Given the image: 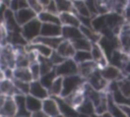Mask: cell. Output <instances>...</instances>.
<instances>
[{
	"label": "cell",
	"mask_w": 130,
	"mask_h": 117,
	"mask_svg": "<svg viewBox=\"0 0 130 117\" xmlns=\"http://www.w3.org/2000/svg\"><path fill=\"white\" fill-rule=\"evenodd\" d=\"M85 81L86 79L82 77L81 75H79L78 73L63 77V89H62V93L60 97L64 98L70 95L71 93L77 91L85 83Z\"/></svg>",
	"instance_id": "cell-1"
},
{
	"label": "cell",
	"mask_w": 130,
	"mask_h": 117,
	"mask_svg": "<svg viewBox=\"0 0 130 117\" xmlns=\"http://www.w3.org/2000/svg\"><path fill=\"white\" fill-rule=\"evenodd\" d=\"M41 26H42V22L41 20L36 17L31 20H29L28 22H26L25 24L21 25V34L24 37V39L29 43L32 42L38 36H40L41 34Z\"/></svg>",
	"instance_id": "cell-2"
},
{
	"label": "cell",
	"mask_w": 130,
	"mask_h": 117,
	"mask_svg": "<svg viewBox=\"0 0 130 117\" xmlns=\"http://www.w3.org/2000/svg\"><path fill=\"white\" fill-rule=\"evenodd\" d=\"M106 21H107V25L114 32V34L116 36H119L121 33V27L126 20L122 13L109 11L106 13Z\"/></svg>",
	"instance_id": "cell-3"
},
{
	"label": "cell",
	"mask_w": 130,
	"mask_h": 117,
	"mask_svg": "<svg viewBox=\"0 0 130 117\" xmlns=\"http://www.w3.org/2000/svg\"><path fill=\"white\" fill-rule=\"evenodd\" d=\"M54 69L56 71V74L58 76H68L78 73L77 69V63L73 60V58H67L60 64L54 66Z\"/></svg>",
	"instance_id": "cell-4"
},
{
	"label": "cell",
	"mask_w": 130,
	"mask_h": 117,
	"mask_svg": "<svg viewBox=\"0 0 130 117\" xmlns=\"http://www.w3.org/2000/svg\"><path fill=\"white\" fill-rule=\"evenodd\" d=\"M86 82L93 87L94 90L99 91V92H107L108 89V84L109 81L102 75L100 68H96L87 78H86Z\"/></svg>",
	"instance_id": "cell-5"
},
{
	"label": "cell",
	"mask_w": 130,
	"mask_h": 117,
	"mask_svg": "<svg viewBox=\"0 0 130 117\" xmlns=\"http://www.w3.org/2000/svg\"><path fill=\"white\" fill-rule=\"evenodd\" d=\"M42 110L46 113L48 117H57L61 116L60 110H59V105L55 97L49 96L48 98L43 100L42 104Z\"/></svg>",
	"instance_id": "cell-6"
},
{
	"label": "cell",
	"mask_w": 130,
	"mask_h": 117,
	"mask_svg": "<svg viewBox=\"0 0 130 117\" xmlns=\"http://www.w3.org/2000/svg\"><path fill=\"white\" fill-rule=\"evenodd\" d=\"M101 73L102 75L108 80V81H113V80H120L121 78H123L126 74L124 73L123 70H121L120 68L112 65V64H108L105 67L101 68Z\"/></svg>",
	"instance_id": "cell-7"
},
{
	"label": "cell",
	"mask_w": 130,
	"mask_h": 117,
	"mask_svg": "<svg viewBox=\"0 0 130 117\" xmlns=\"http://www.w3.org/2000/svg\"><path fill=\"white\" fill-rule=\"evenodd\" d=\"M90 53H91V59L96 63L98 67L100 69L109 64V59L105 55V53L102 50V48L99 45V43H92L91 49H90Z\"/></svg>",
	"instance_id": "cell-8"
},
{
	"label": "cell",
	"mask_w": 130,
	"mask_h": 117,
	"mask_svg": "<svg viewBox=\"0 0 130 117\" xmlns=\"http://www.w3.org/2000/svg\"><path fill=\"white\" fill-rule=\"evenodd\" d=\"M2 23L4 24V26L6 27V30L8 32H15V31H20L21 30V26L16 21L14 11H12L8 7H6V9L4 10L3 22Z\"/></svg>",
	"instance_id": "cell-9"
},
{
	"label": "cell",
	"mask_w": 130,
	"mask_h": 117,
	"mask_svg": "<svg viewBox=\"0 0 130 117\" xmlns=\"http://www.w3.org/2000/svg\"><path fill=\"white\" fill-rule=\"evenodd\" d=\"M130 60V56L129 54L124 53L123 51H121L120 49H116L113 54L111 55L110 59H109V63L120 68L121 70H124L125 65L127 64V62Z\"/></svg>",
	"instance_id": "cell-10"
},
{
	"label": "cell",
	"mask_w": 130,
	"mask_h": 117,
	"mask_svg": "<svg viewBox=\"0 0 130 117\" xmlns=\"http://www.w3.org/2000/svg\"><path fill=\"white\" fill-rule=\"evenodd\" d=\"M15 13V18H16V21L18 22V24L21 26L23 24H25L26 22H28L29 20L34 19L37 17L38 13L31 9L30 7H25V8H21V9H18L17 11L14 12Z\"/></svg>",
	"instance_id": "cell-11"
},
{
	"label": "cell",
	"mask_w": 130,
	"mask_h": 117,
	"mask_svg": "<svg viewBox=\"0 0 130 117\" xmlns=\"http://www.w3.org/2000/svg\"><path fill=\"white\" fill-rule=\"evenodd\" d=\"M16 112H17V108L13 96H6L4 103L0 108V116L12 117V116H16Z\"/></svg>",
	"instance_id": "cell-12"
},
{
	"label": "cell",
	"mask_w": 130,
	"mask_h": 117,
	"mask_svg": "<svg viewBox=\"0 0 130 117\" xmlns=\"http://www.w3.org/2000/svg\"><path fill=\"white\" fill-rule=\"evenodd\" d=\"M28 94H30V95H32V96H35L41 100H44L50 96L49 90L46 86H44L39 79H35V80L30 81Z\"/></svg>",
	"instance_id": "cell-13"
},
{
	"label": "cell",
	"mask_w": 130,
	"mask_h": 117,
	"mask_svg": "<svg viewBox=\"0 0 130 117\" xmlns=\"http://www.w3.org/2000/svg\"><path fill=\"white\" fill-rule=\"evenodd\" d=\"M62 25L59 23H48L44 22L41 26V36L46 37H61Z\"/></svg>",
	"instance_id": "cell-14"
},
{
	"label": "cell",
	"mask_w": 130,
	"mask_h": 117,
	"mask_svg": "<svg viewBox=\"0 0 130 117\" xmlns=\"http://www.w3.org/2000/svg\"><path fill=\"white\" fill-rule=\"evenodd\" d=\"M58 105H59V110L61 113V116H66V117H73V116H77L79 115V113L77 112L76 108H74L73 106H71L67 101H65L64 98L62 97H55Z\"/></svg>",
	"instance_id": "cell-15"
},
{
	"label": "cell",
	"mask_w": 130,
	"mask_h": 117,
	"mask_svg": "<svg viewBox=\"0 0 130 117\" xmlns=\"http://www.w3.org/2000/svg\"><path fill=\"white\" fill-rule=\"evenodd\" d=\"M56 51L60 55H62L64 58L67 59V58H72L76 50H75V48H74V46H73V44H72L71 41L66 40V39H63L60 42V44L58 45Z\"/></svg>",
	"instance_id": "cell-16"
},
{
	"label": "cell",
	"mask_w": 130,
	"mask_h": 117,
	"mask_svg": "<svg viewBox=\"0 0 130 117\" xmlns=\"http://www.w3.org/2000/svg\"><path fill=\"white\" fill-rule=\"evenodd\" d=\"M0 93L5 96H14L19 93L14 84L13 78L4 77L0 79Z\"/></svg>",
	"instance_id": "cell-17"
},
{
	"label": "cell",
	"mask_w": 130,
	"mask_h": 117,
	"mask_svg": "<svg viewBox=\"0 0 130 117\" xmlns=\"http://www.w3.org/2000/svg\"><path fill=\"white\" fill-rule=\"evenodd\" d=\"M59 18H60L62 25H73V26H79L80 25L79 18L74 11L60 12Z\"/></svg>",
	"instance_id": "cell-18"
},
{
	"label": "cell",
	"mask_w": 130,
	"mask_h": 117,
	"mask_svg": "<svg viewBox=\"0 0 130 117\" xmlns=\"http://www.w3.org/2000/svg\"><path fill=\"white\" fill-rule=\"evenodd\" d=\"M99 68L96 63L91 59V60H87L81 63L77 64V69H78V74L81 75L82 77H84L85 79L96 69Z\"/></svg>",
	"instance_id": "cell-19"
},
{
	"label": "cell",
	"mask_w": 130,
	"mask_h": 117,
	"mask_svg": "<svg viewBox=\"0 0 130 117\" xmlns=\"http://www.w3.org/2000/svg\"><path fill=\"white\" fill-rule=\"evenodd\" d=\"M61 37L63 39L73 41L75 39L81 38L82 33L79 28V26H73V25H62V34Z\"/></svg>",
	"instance_id": "cell-20"
},
{
	"label": "cell",
	"mask_w": 130,
	"mask_h": 117,
	"mask_svg": "<svg viewBox=\"0 0 130 117\" xmlns=\"http://www.w3.org/2000/svg\"><path fill=\"white\" fill-rule=\"evenodd\" d=\"M25 96L24 94L18 93L15 94L13 96L15 104H16V108H17V112H16V116H30V113L28 112V110L26 109V103H25Z\"/></svg>",
	"instance_id": "cell-21"
},
{
	"label": "cell",
	"mask_w": 130,
	"mask_h": 117,
	"mask_svg": "<svg viewBox=\"0 0 130 117\" xmlns=\"http://www.w3.org/2000/svg\"><path fill=\"white\" fill-rule=\"evenodd\" d=\"M13 79L30 82L34 80L31 72L28 67H15L13 68Z\"/></svg>",
	"instance_id": "cell-22"
},
{
	"label": "cell",
	"mask_w": 130,
	"mask_h": 117,
	"mask_svg": "<svg viewBox=\"0 0 130 117\" xmlns=\"http://www.w3.org/2000/svg\"><path fill=\"white\" fill-rule=\"evenodd\" d=\"M25 103H26V109L28 110V112L30 113H34V112H37L39 110H42V104H43V100L30 95V94H27L25 96Z\"/></svg>",
	"instance_id": "cell-23"
},
{
	"label": "cell",
	"mask_w": 130,
	"mask_h": 117,
	"mask_svg": "<svg viewBox=\"0 0 130 117\" xmlns=\"http://www.w3.org/2000/svg\"><path fill=\"white\" fill-rule=\"evenodd\" d=\"M63 40L62 37H46V36H38L32 42L35 43H42L45 44L47 46H49L50 48L56 50L58 45L60 44V42Z\"/></svg>",
	"instance_id": "cell-24"
},
{
	"label": "cell",
	"mask_w": 130,
	"mask_h": 117,
	"mask_svg": "<svg viewBox=\"0 0 130 117\" xmlns=\"http://www.w3.org/2000/svg\"><path fill=\"white\" fill-rule=\"evenodd\" d=\"M37 17L41 20L42 23L48 22V23H59V24H61V21H60V18H59V13L58 14L57 13H52V12H49V11L43 9L42 11H40L38 13Z\"/></svg>",
	"instance_id": "cell-25"
},
{
	"label": "cell",
	"mask_w": 130,
	"mask_h": 117,
	"mask_svg": "<svg viewBox=\"0 0 130 117\" xmlns=\"http://www.w3.org/2000/svg\"><path fill=\"white\" fill-rule=\"evenodd\" d=\"M76 110L79 113V115H85V116L95 115L94 105L88 98H85V100L81 103V105L76 108Z\"/></svg>",
	"instance_id": "cell-26"
},
{
	"label": "cell",
	"mask_w": 130,
	"mask_h": 117,
	"mask_svg": "<svg viewBox=\"0 0 130 117\" xmlns=\"http://www.w3.org/2000/svg\"><path fill=\"white\" fill-rule=\"evenodd\" d=\"M106 93H107V99H108V111H109V113L112 116H114V117H122V116H125L124 113H123V111L121 110L120 106L114 101L112 95L110 93H108V92H106Z\"/></svg>",
	"instance_id": "cell-27"
},
{
	"label": "cell",
	"mask_w": 130,
	"mask_h": 117,
	"mask_svg": "<svg viewBox=\"0 0 130 117\" xmlns=\"http://www.w3.org/2000/svg\"><path fill=\"white\" fill-rule=\"evenodd\" d=\"M73 2V10L77 15L82 16H92L85 1L84 0H72Z\"/></svg>",
	"instance_id": "cell-28"
},
{
	"label": "cell",
	"mask_w": 130,
	"mask_h": 117,
	"mask_svg": "<svg viewBox=\"0 0 130 117\" xmlns=\"http://www.w3.org/2000/svg\"><path fill=\"white\" fill-rule=\"evenodd\" d=\"M107 26L108 25H107V21H106V14H96V15L92 16L91 27L95 32L101 34Z\"/></svg>",
	"instance_id": "cell-29"
},
{
	"label": "cell",
	"mask_w": 130,
	"mask_h": 117,
	"mask_svg": "<svg viewBox=\"0 0 130 117\" xmlns=\"http://www.w3.org/2000/svg\"><path fill=\"white\" fill-rule=\"evenodd\" d=\"M79 28L82 33V36L85 37L86 39H88L91 43H98L102 37V35L98 32H95L92 27H88V26H85V25H82L80 24L79 25Z\"/></svg>",
	"instance_id": "cell-30"
},
{
	"label": "cell",
	"mask_w": 130,
	"mask_h": 117,
	"mask_svg": "<svg viewBox=\"0 0 130 117\" xmlns=\"http://www.w3.org/2000/svg\"><path fill=\"white\" fill-rule=\"evenodd\" d=\"M62 89H63V76H58L57 75V77L54 79L51 87L49 89L50 96H53V97L61 96Z\"/></svg>",
	"instance_id": "cell-31"
},
{
	"label": "cell",
	"mask_w": 130,
	"mask_h": 117,
	"mask_svg": "<svg viewBox=\"0 0 130 117\" xmlns=\"http://www.w3.org/2000/svg\"><path fill=\"white\" fill-rule=\"evenodd\" d=\"M75 50H87V51H90L91 49V45L92 43L86 39L85 37H81V38H78V39H75L73 41H71Z\"/></svg>",
	"instance_id": "cell-32"
},
{
	"label": "cell",
	"mask_w": 130,
	"mask_h": 117,
	"mask_svg": "<svg viewBox=\"0 0 130 117\" xmlns=\"http://www.w3.org/2000/svg\"><path fill=\"white\" fill-rule=\"evenodd\" d=\"M119 39V49L130 56V35L129 34H120Z\"/></svg>",
	"instance_id": "cell-33"
},
{
	"label": "cell",
	"mask_w": 130,
	"mask_h": 117,
	"mask_svg": "<svg viewBox=\"0 0 130 117\" xmlns=\"http://www.w3.org/2000/svg\"><path fill=\"white\" fill-rule=\"evenodd\" d=\"M56 77H57L56 71H55V69H52L51 71H49V72H47V73L41 75V77L39 78V80L42 82V84H43L44 86H46V87L49 90V89L51 87V85H52L54 79H55Z\"/></svg>",
	"instance_id": "cell-34"
},
{
	"label": "cell",
	"mask_w": 130,
	"mask_h": 117,
	"mask_svg": "<svg viewBox=\"0 0 130 117\" xmlns=\"http://www.w3.org/2000/svg\"><path fill=\"white\" fill-rule=\"evenodd\" d=\"M72 58L78 64L87 60H91V53L90 51H87V50H76Z\"/></svg>",
	"instance_id": "cell-35"
},
{
	"label": "cell",
	"mask_w": 130,
	"mask_h": 117,
	"mask_svg": "<svg viewBox=\"0 0 130 117\" xmlns=\"http://www.w3.org/2000/svg\"><path fill=\"white\" fill-rule=\"evenodd\" d=\"M59 13L65 11H72L73 10V2L72 0H55Z\"/></svg>",
	"instance_id": "cell-36"
},
{
	"label": "cell",
	"mask_w": 130,
	"mask_h": 117,
	"mask_svg": "<svg viewBox=\"0 0 130 117\" xmlns=\"http://www.w3.org/2000/svg\"><path fill=\"white\" fill-rule=\"evenodd\" d=\"M118 84H119V89L122 92V94L125 97L130 98V80L126 77V75L120 80H118Z\"/></svg>",
	"instance_id": "cell-37"
},
{
	"label": "cell",
	"mask_w": 130,
	"mask_h": 117,
	"mask_svg": "<svg viewBox=\"0 0 130 117\" xmlns=\"http://www.w3.org/2000/svg\"><path fill=\"white\" fill-rule=\"evenodd\" d=\"M14 81V84L16 86V89L18 90L19 93L21 94H24V95H27L29 93V85H30V82H27V81H22V80H18V79H13Z\"/></svg>",
	"instance_id": "cell-38"
},
{
	"label": "cell",
	"mask_w": 130,
	"mask_h": 117,
	"mask_svg": "<svg viewBox=\"0 0 130 117\" xmlns=\"http://www.w3.org/2000/svg\"><path fill=\"white\" fill-rule=\"evenodd\" d=\"M30 72H31V75H32V78L34 80L35 79H39L41 77V69H40V64H39V61H35V62H31L28 66Z\"/></svg>",
	"instance_id": "cell-39"
},
{
	"label": "cell",
	"mask_w": 130,
	"mask_h": 117,
	"mask_svg": "<svg viewBox=\"0 0 130 117\" xmlns=\"http://www.w3.org/2000/svg\"><path fill=\"white\" fill-rule=\"evenodd\" d=\"M50 58V60H51V62L53 63V65L54 66H56V65H58V64H60L61 62H63L66 58H64L62 55H60L56 50H54L53 51V53L51 54V56L49 57Z\"/></svg>",
	"instance_id": "cell-40"
},
{
	"label": "cell",
	"mask_w": 130,
	"mask_h": 117,
	"mask_svg": "<svg viewBox=\"0 0 130 117\" xmlns=\"http://www.w3.org/2000/svg\"><path fill=\"white\" fill-rule=\"evenodd\" d=\"M28 3V7H30L31 9H34L37 13H39L40 11H42L44 8L41 5V3L39 2V0H27Z\"/></svg>",
	"instance_id": "cell-41"
},
{
	"label": "cell",
	"mask_w": 130,
	"mask_h": 117,
	"mask_svg": "<svg viewBox=\"0 0 130 117\" xmlns=\"http://www.w3.org/2000/svg\"><path fill=\"white\" fill-rule=\"evenodd\" d=\"M44 9L47 10V11H49V12H52V13H57V14L59 13L55 0H51V1L49 2V4H48Z\"/></svg>",
	"instance_id": "cell-42"
},
{
	"label": "cell",
	"mask_w": 130,
	"mask_h": 117,
	"mask_svg": "<svg viewBox=\"0 0 130 117\" xmlns=\"http://www.w3.org/2000/svg\"><path fill=\"white\" fill-rule=\"evenodd\" d=\"M119 106H120L121 110L123 111L124 115L130 117V105L129 104H122V105H119Z\"/></svg>",
	"instance_id": "cell-43"
},
{
	"label": "cell",
	"mask_w": 130,
	"mask_h": 117,
	"mask_svg": "<svg viewBox=\"0 0 130 117\" xmlns=\"http://www.w3.org/2000/svg\"><path fill=\"white\" fill-rule=\"evenodd\" d=\"M123 15H124V17H125V20H128V19L130 18V4H128V5L126 6V8L124 9Z\"/></svg>",
	"instance_id": "cell-44"
},
{
	"label": "cell",
	"mask_w": 130,
	"mask_h": 117,
	"mask_svg": "<svg viewBox=\"0 0 130 117\" xmlns=\"http://www.w3.org/2000/svg\"><path fill=\"white\" fill-rule=\"evenodd\" d=\"M124 73L125 74H130V60L127 62V64L125 65V68H124Z\"/></svg>",
	"instance_id": "cell-45"
},
{
	"label": "cell",
	"mask_w": 130,
	"mask_h": 117,
	"mask_svg": "<svg viewBox=\"0 0 130 117\" xmlns=\"http://www.w3.org/2000/svg\"><path fill=\"white\" fill-rule=\"evenodd\" d=\"M5 98H6V96L0 93V108H1V106L3 105V103H4V101H5Z\"/></svg>",
	"instance_id": "cell-46"
},
{
	"label": "cell",
	"mask_w": 130,
	"mask_h": 117,
	"mask_svg": "<svg viewBox=\"0 0 130 117\" xmlns=\"http://www.w3.org/2000/svg\"><path fill=\"white\" fill-rule=\"evenodd\" d=\"M9 2H10V0H3V4H5L6 6H8Z\"/></svg>",
	"instance_id": "cell-47"
},
{
	"label": "cell",
	"mask_w": 130,
	"mask_h": 117,
	"mask_svg": "<svg viewBox=\"0 0 130 117\" xmlns=\"http://www.w3.org/2000/svg\"><path fill=\"white\" fill-rule=\"evenodd\" d=\"M126 77H127V78L130 80V74H126Z\"/></svg>",
	"instance_id": "cell-48"
},
{
	"label": "cell",
	"mask_w": 130,
	"mask_h": 117,
	"mask_svg": "<svg viewBox=\"0 0 130 117\" xmlns=\"http://www.w3.org/2000/svg\"><path fill=\"white\" fill-rule=\"evenodd\" d=\"M3 4V0H0V6Z\"/></svg>",
	"instance_id": "cell-49"
},
{
	"label": "cell",
	"mask_w": 130,
	"mask_h": 117,
	"mask_svg": "<svg viewBox=\"0 0 130 117\" xmlns=\"http://www.w3.org/2000/svg\"><path fill=\"white\" fill-rule=\"evenodd\" d=\"M129 105H130V98H129Z\"/></svg>",
	"instance_id": "cell-50"
},
{
	"label": "cell",
	"mask_w": 130,
	"mask_h": 117,
	"mask_svg": "<svg viewBox=\"0 0 130 117\" xmlns=\"http://www.w3.org/2000/svg\"><path fill=\"white\" fill-rule=\"evenodd\" d=\"M128 2H129V4H130V0H128Z\"/></svg>",
	"instance_id": "cell-51"
},
{
	"label": "cell",
	"mask_w": 130,
	"mask_h": 117,
	"mask_svg": "<svg viewBox=\"0 0 130 117\" xmlns=\"http://www.w3.org/2000/svg\"><path fill=\"white\" fill-rule=\"evenodd\" d=\"M128 34H129V35H130V31H129V33H128Z\"/></svg>",
	"instance_id": "cell-52"
}]
</instances>
